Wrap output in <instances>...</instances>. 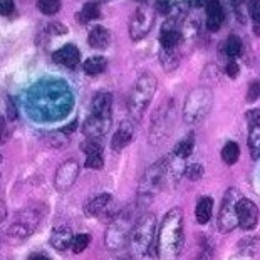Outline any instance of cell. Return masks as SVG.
Wrapping results in <instances>:
<instances>
[{
	"mask_svg": "<svg viewBox=\"0 0 260 260\" xmlns=\"http://www.w3.org/2000/svg\"><path fill=\"white\" fill-rule=\"evenodd\" d=\"M183 213L180 208H171L165 215L156 235L158 260H178L183 248Z\"/></svg>",
	"mask_w": 260,
	"mask_h": 260,
	"instance_id": "6da1fadb",
	"label": "cell"
},
{
	"mask_svg": "<svg viewBox=\"0 0 260 260\" xmlns=\"http://www.w3.org/2000/svg\"><path fill=\"white\" fill-rule=\"evenodd\" d=\"M156 86H158V81H156V77H154V74L151 73H143L135 82V86H133L129 98H128V109H129V114L136 121H140L148 109L154 92H156Z\"/></svg>",
	"mask_w": 260,
	"mask_h": 260,
	"instance_id": "7a4b0ae2",
	"label": "cell"
},
{
	"mask_svg": "<svg viewBox=\"0 0 260 260\" xmlns=\"http://www.w3.org/2000/svg\"><path fill=\"white\" fill-rule=\"evenodd\" d=\"M154 230H156V218L153 213H145L136 220L133 232L128 240L129 257L140 258L149 250L154 240Z\"/></svg>",
	"mask_w": 260,
	"mask_h": 260,
	"instance_id": "3957f363",
	"label": "cell"
},
{
	"mask_svg": "<svg viewBox=\"0 0 260 260\" xmlns=\"http://www.w3.org/2000/svg\"><path fill=\"white\" fill-rule=\"evenodd\" d=\"M213 106V92L207 86L195 87L185 99L183 119L188 124H200Z\"/></svg>",
	"mask_w": 260,
	"mask_h": 260,
	"instance_id": "277c9868",
	"label": "cell"
},
{
	"mask_svg": "<svg viewBox=\"0 0 260 260\" xmlns=\"http://www.w3.org/2000/svg\"><path fill=\"white\" fill-rule=\"evenodd\" d=\"M133 218H135L133 217V212L129 208H126L121 213H118V217L111 222V225H109V229H108L106 239H104L109 250H116V248H121L128 243L133 226L136 223V222L133 223Z\"/></svg>",
	"mask_w": 260,
	"mask_h": 260,
	"instance_id": "5b68a950",
	"label": "cell"
},
{
	"mask_svg": "<svg viewBox=\"0 0 260 260\" xmlns=\"http://www.w3.org/2000/svg\"><path fill=\"white\" fill-rule=\"evenodd\" d=\"M165 173H167V161H161L151 165L146 173L143 175L141 183H140V191H138V200L140 203H148L153 198V195L161 188L165 181Z\"/></svg>",
	"mask_w": 260,
	"mask_h": 260,
	"instance_id": "8992f818",
	"label": "cell"
},
{
	"mask_svg": "<svg viewBox=\"0 0 260 260\" xmlns=\"http://www.w3.org/2000/svg\"><path fill=\"white\" fill-rule=\"evenodd\" d=\"M240 202V191L237 188H229L222 200L218 213V230L222 234H229L239 225V215H237V205Z\"/></svg>",
	"mask_w": 260,
	"mask_h": 260,
	"instance_id": "52a82bcc",
	"label": "cell"
},
{
	"mask_svg": "<svg viewBox=\"0 0 260 260\" xmlns=\"http://www.w3.org/2000/svg\"><path fill=\"white\" fill-rule=\"evenodd\" d=\"M84 213L87 217L99 218L101 222H113L118 217V208H116L113 197L109 193H101V195L87 200L84 205Z\"/></svg>",
	"mask_w": 260,
	"mask_h": 260,
	"instance_id": "ba28073f",
	"label": "cell"
},
{
	"mask_svg": "<svg viewBox=\"0 0 260 260\" xmlns=\"http://www.w3.org/2000/svg\"><path fill=\"white\" fill-rule=\"evenodd\" d=\"M153 24H154V9H151L149 5H140L129 19V25H128L129 37L133 41H141V39H145L149 34Z\"/></svg>",
	"mask_w": 260,
	"mask_h": 260,
	"instance_id": "9c48e42d",
	"label": "cell"
},
{
	"mask_svg": "<svg viewBox=\"0 0 260 260\" xmlns=\"http://www.w3.org/2000/svg\"><path fill=\"white\" fill-rule=\"evenodd\" d=\"M173 113V104L171 103H165L161 104L156 111L153 114V119H151V143H158L161 141L165 136L170 133V128H173L171 124V114Z\"/></svg>",
	"mask_w": 260,
	"mask_h": 260,
	"instance_id": "30bf717a",
	"label": "cell"
},
{
	"mask_svg": "<svg viewBox=\"0 0 260 260\" xmlns=\"http://www.w3.org/2000/svg\"><path fill=\"white\" fill-rule=\"evenodd\" d=\"M77 176H79V163L76 159H68L59 167L56 178H54V185L59 191H66L76 183Z\"/></svg>",
	"mask_w": 260,
	"mask_h": 260,
	"instance_id": "8fae6325",
	"label": "cell"
},
{
	"mask_svg": "<svg viewBox=\"0 0 260 260\" xmlns=\"http://www.w3.org/2000/svg\"><path fill=\"white\" fill-rule=\"evenodd\" d=\"M237 215L242 230H253L258 223V207L248 198H240L237 205Z\"/></svg>",
	"mask_w": 260,
	"mask_h": 260,
	"instance_id": "7c38bea8",
	"label": "cell"
},
{
	"mask_svg": "<svg viewBox=\"0 0 260 260\" xmlns=\"http://www.w3.org/2000/svg\"><path fill=\"white\" fill-rule=\"evenodd\" d=\"M111 128V118H101V116L91 114L89 118L82 124V133L87 140H96L99 141L101 138L106 136V133Z\"/></svg>",
	"mask_w": 260,
	"mask_h": 260,
	"instance_id": "4fadbf2b",
	"label": "cell"
},
{
	"mask_svg": "<svg viewBox=\"0 0 260 260\" xmlns=\"http://www.w3.org/2000/svg\"><path fill=\"white\" fill-rule=\"evenodd\" d=\"M52 60L56 64L62 66V68L74 69L81 60V51L74 44H66L64 47L57 49V51L52 54Z\"/></svg>",
	"mask_w": 260,
	"mask_h": 260,
	"instance_id": "5bb4252c",
	"label": "cell"
},
{
	"mask_svg": "<svg viewBox=\"0 0 260 260\" xmlns=\"http://www.w3.org/2000/svg\"><path fill=\"white\" fill-rule=\"evenodd\" d=\"M82 151L86 153V167L92 170H101L104 165L103 156V146L101 141L96 140H86L82 143Z\"/></svg>",
	"mask_w": 260,
	"mask_h": 260,
	"instance_id": "9a60e30c",
	"label": "cell"
},
{
	"mask_svg": "<svg viewBox=\"0 0 260 260\" xmlns=\"http://www.w3.org/2000/svg\"><path fill=\"white\" fill-rule=\"evenodd\" d=\"M205 14H207L208 32H218L225 19L223 5L220 4V0H208L207 5H205Z\"/></svg>",
	"mask_w": 260,
	"mask_h": 260,
	"instance_id": "2e32d148",
	"label": "cell"
},
{
	"mask_svg": "<svg viewBox=\"0 0 260 260\" xmlns=\"http://www.w3.org/2000/svg\"><path fill=\"white\" fill-rule=\"evenodd\" d=\"M133 138H135V126H133V123H129V121H123V123L118 126V131L114 133V136L111 140L113 151L116 153L123 151V149L133 141Z\"/></svg>",
	"mask_w": 260,
	"mask_h": 260,
	"instance_id": "e0dca14e",
	"label": "cell"
},
{
	"mask_svg": "<svg viewBox=\"0 0 260 260\" xmlns=\"http://www.w3.org/2000/svg\"><path fill=\"white\" fill-rule=\"evenodd\" d=\"M109 42H111V32H109L104 25H94L91 27L89 34H87V44L96 49V51H104L108 49Z\"/></svg>",
	"mask_w": 260,
	"mask_h": 260,
	"instance_id": "ac0fdd59",
	"label": "cell"
},
{
	"mask_svg": "<svg viewBox=\"0 0 260 260\" xmlns=\"http://www.w3.org/2000/svg\"><path fill=\"white\" fill-rule=\"evenodd\" d=\"M111 106H113V98L111 94L106 91H101L94 96L91 103V114L101 116V118H111Z\"/></svg>",
	"mask_w": 260,
	"mask_h": 260,
	"instance_id": "d6986e66",
	"label": "cell"
},
{
	"mask_svg": "<svg viewBox=\"0 0 260 260\" xmlns=\"http://www.w3.org/2000/svg\"><path fill=\"white\" fill-rule=\"evenodd\" d=\"M73 242H74V235L69 226H64V225L57 226L51 235V245L59 252H64V250H68L69 247H73Z\"/></svg>",
	"mask_w": 260,
	"mask_h": 260,
	"instance_id": "ffe728a7",
	"label": "cell"
},
{
	"mask_svg": "<svg viewBox=\"0 0 260 260\" xmlns=\"http://www.w3.org/2000/svg\"><path fill=\"white\" fill-rule=\"evenodd\" d=\"M99 15H101V5L96 0H91L82 5V9L76 14V20L79 24H89V22L99 19Z\"/></svg>",
	"mask_w": 260,
	"mask_h": 260,
	"instance_id": "44dd1931",
	"label": "cell"
},
{
	"mask_svg": "<svg viewBox=\"0 0 260 260\" xmlns=\"http://www.w3.org/2000/svg\"><path fill=\"white\" fill-rule=\"evenodd\" d=\"M212 212H213V200L210 197H202L200 200H198L197 208H195L197 222L200 225L208 223L210 217H212Z\"/></svg>",
	"mask_w": 260,
	"mask_h": 260,
	"instance_id": "7402d4cb",
	"label": "cell"
},
{
	"mask_svg": "<svg viewBox=\"0 0 260 260\" xmlns=\"http://www.w3.org/2000/svg\"><path fill=\"white\" fill-rule=\"evenodd\" d=\"M159 62L165 68V71H175L180 64V52L178 49H161L159 51Z\"/></svg>",
	"mask_w": 260,
	"mask_h": 260,
	"instance_id": "603a6c76",
	"label": "cell"
},
{
	"mask_svg": "<svg viewBox=\"0 0 260 260\" xmlns=\"http://www.w3.org/2000/svg\"><path fill=\"white\" fill-rule=\"evenodd\" d=\"M108 68V60L103 56H92L89 59H86V62L82 64V69L87 76H98L104 73Z\"/></svg>",
	"mask_w": 260,
	"mask_h": 260,
	"instance_id": "cb8c5ba5",
	"label": "cell"
},
{
	"mask_svg": "<svg viewBox=\"0 0 260 260\" xmlns=\"http://www.w3.org/2000/svg\"><path fill=\"white\" fill-rule=\"evenodd\" d=\"M225 54L230 60L240 57L243 54V42L239 36H230L225 42Z\"/></svg>",
	"mask_w": 260,
	"mask_h": 260,
	"instance_id": "d4e9b609",
	"label": "cell"
},
{
	"mask_svg": "<svg viewBox=\"0 0 260 260\" xmlns=\"http://www.w3.org/2000/svg\"><path fill=\"white\" fill-rule=\"evenodd\" d=\"M193 146H195V133H190V135L183 138V140L175 146L176 158H180V159L188 158L193 153Z\"/></svg>",
	"mask_w": 260,
	"mask_h": 260,
	"instance_id": "484cf974",
	"label": "cell"
},
{
	"mask_svg": "<svg viewBox=\"0 0 260 260\" xmlns=\"http://www.w3.org/2000/svg\"><path fill=\"white\" fill-rule=\"evenodd\" d=\"M239 158H240V148H239V145H237L235 141H229L222 148V159H223V163L229 165V167H232V165H235L237 161H239Z\"/></svg>",
	"mask_w": 260,
	"mask_h": 260,
	"instance_id": "4316f807",
	"label": "cell"
},
{
	"mask_svg": "<svg viewBox=\"0 0 260 260\" xmlns=\"http://www.w3.org/2000/svg\"><path fill=\"white\" fill-rule=\"evenodd\" d=\"M248 149H250L252 159L260 158V126L250 128V133H248Z\"/></svg>",
	"mask_w": 260,
	"mask_h": 260,
	"instance_id": "83f0119b",
	"label": "cell"
},
{
	"mask_svg": "<svg viewBox=\"0 0 260 260\" xmlns=\"http://www.w3.org/2000/svg\"><path fill=\"white\" fill-rule=\"evenodd\" d=\"M37 9L44 15H56L60 10V0H37Z\"/></svg>",
	"mask_w": 260,
	"mask_h": 260,
	"instance_id": "f1b7e54d",
	"label": "cell"
},
{
	"mask_svg": "<svg viewBox=\"0 0 260 260\" xmlns=\"http://www.w3.org/2000/svg\"><path fill=\"white\" fill-rule=\"evenodd\" d=\"M248 15L252 19L253 32L260 36V0H252L250 5H248Z\"/></svg>",
	"mask_w": 260,
	"mask_h": 260,
	"instance_id": "f546056e",
	"label": "cell"
},
{
	"mask_svg": "<svg viewBox=\"0 0 260 260\" xmlns=\"http://www.w3.org/2000/svg\"><path fill=\"white\" fill-rule=\"evenodd\" d=\"M260 248V239H257V237H248V239L242 240L239 243V250L242 253H247V255H252V253H257V250Z\"/></svg>",
	"mask_w": 260,
	"mask_h": 260,
	"instance_id": "4dcf8cb0",
	"label": "cell"
},
{
	"mask_svg": "<svg viewBox=\"0 0 260 260\" xmlns=\"http://www.w3.org/2000/svg\"><path fill=\"white\" fill-rule=\"evenodd\" d=\"M91 237L87 234H77L74 235V242H73V252L74 253H81L86 250V247L89 245Z\"/></svg>",
	"mask_w": 260,
	"mask_h": 260,
	"instance_id": "1f68e13d",
	"label": "cell"
},
{
	"mask_svg": "<svg viewBox=\"0 0 260 260\" xmlns=\"http://www.w3.org/2000/svg\"><path fill=\"white\" fill-rule=\"evenodd\" d=\"M173 2L171 0H156V4H154V12L165 15V17H168L171 14V10H173Z\"/></svg>",
	"mask_w": 260,
	"mask_h": 260,
	"instance_id": "d6a6232c",
	"label": "cell"
},
{
	"mask_svg": "<svg viewBox=\"0 0 260 260\" xmlns=\"http://www.w3.org/2000/svg\"><path fill=\"white\" fill-rule=\"evenodd\" d=\"M46 30H47L49 36H64L69 32L68 27H66L64 24H59V22H51V24L46 27Z\"/></svg>",
	"mask_w": 260,
	"mask_h": 260,
	"instance_id": "836d02e7",
	"label": "cell"
},
{
	"mask_svg": "<svg viewBox=\"0 0 260 260\" xmlns=\"http://www.w3.org/2000/svg\"><path fill=\"white\" fill-rule=\"evenodd\" d=\"M185 175L191 181H198L203 176V167H202V165H190V167L186 168Z\"/></svg>",
	"mask_w": 260,
	"mask_h": 260,
	"instance_id": "e575fe53",
	"label": "cell"
},
{
	"mask_svg": "<svg viewBox=\"0 0 260 260\" xmlns=\"http://www.w3.org/2000/svg\"><path fill=\"white\" fill-rule=\"evenodd\" d=\"M260 96V82L258 81H253L248 84V91H247V101L248 103H253L257 101Z\"/></svg>",
	"mask_w": 260,
	"mask_h": 260,
	"instance_id": "d590c367",
	"label": "cell"
},
{
	"mask_svg": "<svg viewBox=\"0 0 260 260\" xmlns=\"http://www.w3.org/2000/svg\"><path fill=\"white\" fill-rule=\"evenodd\" d=\"M15 12V4L14 0H0V14L4 17H10Z\"/></svg>",
	"mask_w": 260,
	"mask_h": 260,
	"instance_id": "8d00e7d4",
	"label": "cell"
},
{
	"mask_svg": "<svg viewBox=\"0 0 260 260\" xmlns=\"http://www.w3.org/2000/svg\"><path fill=\"white\" fill-rule=\"evenodd\" d=\"M247 121L250 124V128L260 126V109H250V111H247Z\"/></svg>",
	"mask_w": 260,
	"mask_h": 260,
	"instance_id": "74e56055",
	"label": "cell"
},
{
	"mask_svg": "<svg viewBox=\"0 0 260 260\" xmlns=\"http://www.w3.org/2000/svg\"><path fill=\"white\" fill-rule=\"evenodd\" d=\"M240 73V68L239 64L235 62V60H229V64L225 66V74L230 77V79H235L237 76Z\"/></svg>",
	"mask_w": 260,
	"mask_h": 260,
	"instance_id": "f35d334b",
	"label": "cell"
},
{
	"mask_svg": "<svg viewBox=\"0 0 260 260\" xmlns=\"http://www.w3.org/2000/svg\"><path fill=\"white\" fill-rule=\"evenodd\" d=\"M5 104H7V118L10 121L17 119V108H15V104L12 101V98H7V101H5Z\"/></svg>",
	"mask_w": 260,
	"mask_h": 260,
	"instance_id": "ab89813d",
	"label": "cell"
},
{
	"mask_svg": "<svg viewBox=\"0 0 260 260\" xmlns=\"http://www.w3.org/2000/svg\"><path fill=\"white\" fill-rule=\"evenodd\" d=\"M207 2H208V0H188V5H190V7L198 9V7H205Z\"/></svg>",
	"mask_w": 260,
	"mask_h": 260,
	"instance_id": "60d3db41",
	"label": "cell"
},
{
	"mask_svg": "<svg viewBox=\"0 0 260 260\" xmlns=\"http://www.w3.org/2000/svg\"><path fill=\"white\" fill-rule=\"evenodd\" d=\"M247 0H229V4L232 5L234 9H237V7H242L243 4H245Z\"/></svg>",
	"mask_w": 260,
	"mask_h": 260,
	"instance_id": "b9f144b4",
	"label": "cell"
},
{
	"mask_svg": "<svg viewBox=\"0 0 260 260\" xmlns=\"http://www.w3.org/2000/svg\"><path fill=\"white\" fill-rule=\"evenodd\" d=\"M29 260H51L49 257H46L44 253H34V255H30Z\"/></svg>",
	"mask_w": 260,
	"mask_h": 260,
	"instance_id": "7bdbcfd3",
	"label": "cell"
},
{
	"mask_svg": "<svg viewBox=\"0 0 260 260\" xmlns=\"http://www.w3.org/2000/svg\"><path fill=\"white\" fill-rule=\"evenodd\" d=\"M197 260H210V253H203V255H200Z\"/></svg>",
	"mask_w": 260,
	"mask_h": 260,
	"instance_id": "ee69618b",
	"label": "cell"
},
{
	"mask_svg": "<svg viewBox=\"0 0 260 260\" xmlns=\"http://www.w3.org/2000/svg\"><path fill=\"white\" fill-rule=\"evenodd\" d=\"M136 2H140V4H145V2H146V0H136Z\"/></svg>",
	"mask_w": 260,
	"mask_h": 260,
	"instance_id": "f6af8a7d",
	"label": "cell"
}]
</instances>
